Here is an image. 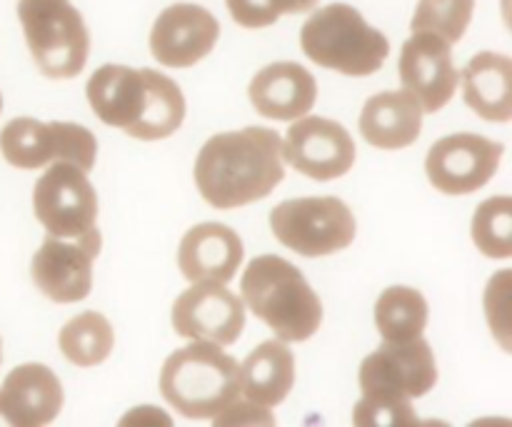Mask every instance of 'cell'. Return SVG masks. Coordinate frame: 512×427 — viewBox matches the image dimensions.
<instances>
[{"mask_svg":"<svg viewBox=\"0 0 512 427\" xmlns=\"http://www.w3.org/2000/svg\"><path fill=\"white\" fill-rule=\"evenodd\" d=\"M375 325L388 343H408L428 328V300L420 290L393 285L375 303Z\"/></svg>","mask_w":512,"mask_h":427,"instance_id":"603a6c76","label":"cell"},{"mask_svg":"<svg viewBox=\"0 0 512 427\" xmlns=\"http://www.w3.org/2000/svg\"><path fill=\"white\" fill-rule=\"evenodd\" d=\"M473 13L475 0H418L410 30L440 35L453 45L465 35Z\"/></svg>","mask_w":512,"mask_h":427,"instance_id":"484cf974","label":"cell"},{"mask_svg":"<svg viewBox=\"0 0 512 427\" xmlns=\"http://www.w3.org/2000/svg\"><path fill=\"white\" fill-rule=\"evenodd\" d=\"M358 380L363 400L353 410L355 425H415L418 415L410 400L428 395L438 383L433 348L423 335L408 343L383 340V345L363 360Z\"/></svg>","mask_w":512,"mask_h":427,"instance_id":"3957f363","label":"cell"},{"mask_svg":"<svg viewBox=\"0 0 512 427\" xmlns=\"http://www.w3.org/2000/svg\"><path fill=\"white\" fill-rule=\"evenodd\" d=\"M320 0H225L228 13L240 28H268L278 23L283 15L310 13L318 8Z\"/></svg>","mask_w":512,"mask_h":427,"instance_id":"4316f807","label":"cell"},{"mask_svg":"<svg viewBox=\"0 0 512 427\" xmlns=\"http://www.w3.org/2000/svg\"><path fill=\"white\" fill-rule=\"evenodd\" d=\"M18 18L40 73L55 80L83 73L90 33L70 0H18Z\"/></svg>","mask_w":512,"mask_h":427,"instance_id":"52a82bcc","label":"cell"},{"mask_svg":"<svg viewBox=\"0 0 512 427\" xmlns=\"http://www.w3.org/2000/svg\"><path fill=\"white\" fill-rule=\"evenodd\" d=\"M473 240L488 258L508 260L512 255V198L498 195L478 205L473 215Z\"/></svg>","mask_w":512,"mask_h":427,"instance_id":"d4e9b609","label":"cell"},{"mask_svg":"<svg viewBox=\"0 0 512 427\" xmlns=\"http://www.w3.org/2000/svg\"><path fill=\"white\" fill-rule=\"evenodd\" d=\"M220 23L195 3L168 5L150 28V53L165 68H193L213 53Z\"/></svg>","mask_w":512,"mask_h":427,"instance_id":"2e32d148","label":"cell"},{"mask_svg":"<svg viewBox=\"0 0 512 427\" xmlns=\"http://www.w3.org/2000/svg\"><path fill=\"white\" fill-rule=\"evenodd\" d=\"M468 108L490 123H508L512 118V60L503 53L485 50L460 73Z\"/></svg>","mask_w":512,"mask_h":427,"instance_id":"44dd1931","label":"cell"},{"mask_svg":"<svg viewBox=\"0 0 512 427\" xmlns=\"http://www.w3.org/2000/svg\"><path fill=\"white\" fill-rule=\"evenodd\" d=\"M293 383L295 358L283 340H265L240 365V395L263 408L283 403Z\"/></svg>","mask_w":512,"mask_h":427,"instance_id":"7402d4cb","label":"cell"},{"mask_svg":"<svg viewBox=\"0 0 512 427\" xmlns=\"http://www.w3.org/2000/svg\"><path fill=\"white\" fill-rule=\"evenodd\" d=\"M0 110H3V95H0Z\"/></svg>","mask_w":512,"mask_h":427,"instance_id":"f1b7e54d","label":"cell"},{"mask_svg":"<svg viewBox=\"0 0 512 427\" xmlns=\"http://www.w3.org/2000/svg\"><path fill=\"white\" fill-rule=\"evenodd\" d=\"M423 130V108L408 90H385L365 100L360 133L373 148L400 150L413 145Z\"/></svg>","mask_w":512,"mask_h":427,"instance_id":"ffe728a7","label":"cell"},{"mask_svg":"<svg viewBox=\"0 0 512 427\" xmlns=\"http://www.w3.org/2000/svg\"><path fill=\"white\" fill-rule=\"evenodd\" d=\"M250 103L263 118L298 120L308 115L318 100V83L300 63H273L250 80Z\"/></svg>","mask_w":512,"mask_h":427,"instance_id":"d6986e66","label":"cell"},{"mask_svg":"<svg viewBox=\"0 0 512 427\" xmlns=\"http://www.w3.org/2000/svg\"><path fill=\"white\" fill-rule=\"evenodd\" d=\"M400 83L420 103L423 113H438L453 100L460 73L453 45L433 33H413L400 50Z\"/></svg>","mask_w":512,"mask_h":427,"instance_id":"5bb4252c","label":"cell"},{"mask_svg":"<svg viewBox=\"0 0 512 427\" xmlns=\"http://www.w3.org/2000/svg\"><path fill=\"white\" fill-rule=\"evenodd\" d=\"M170 320L180 338L225 348L243 333L245 305L220 283H193L175 300Z\"/></svg>","mask_w":512,"mask_h":427,"instance_id":"4fadbf2b","label":"cell"},{"mask_svg":"<svg viewBox=\"0 0 512 427\" xmlns=\"http://www.w3.org/2000/svg\"><path fill=\"white\" fill-rule=\"evenodd\" d=\"M243 300L283 343H305L323 323V303L305 275L280 255L250 260L240 280Z\"/></svg>","mask_w":512,"mask_h":427,"instance_id":"277c9868","label":"cell"},{"mask_svg":"<svg viewBox=\"0 0 512 427\" xmlns=\"http://www.w3.org/2000/svg\"><path fill=\"white\" fill-rule=\"evenodd\" d=\"M160 393L183 418L213 420L240 400V365L218 345L193 340L163 363Z\"/></svg>","mask_w":512,"mask_h":427,"instance_id":"5b68a950","label":"cell"},{"mask_svg":"<svg viewBox=\"0 0 512 427\" xmlns=\"http://www.w3.org/2000/svg\"><path fill=\"white\" fill-rule=\"evenodd\" d=\"M213 425H275L273 413H268V408L255 403H240L235 400L230 408H225L223 413L215 415Z\"/></svg>","mask_w":512,"mask_h":427,"instance_id":"83f0119b","label":"cell"},{"mask_svg":"<svg viewBox=\"0 0 512 427\" xmlns=\"http://www.w3.org/2000/svg\"><path fill=\"white\" fill-rule=\"evenodd\" d=\"M33 210L53 238H83L98 223V195L85 170L50 163L33 188Z\"/></svg>","mask_w":512,"mask_h":427,"instance_id":"30bf717a","label":"cell"},{"mask_svg":"<svg viewBox=\"0 0 512 427\" xmlns=\"http://www.w3.org/2000/svg\"><path fill=\"white\" fill-rule=\"evenodd\" d=\"M93 113L138 140L170 138L185 120V95L168 75L150 68L100 65L85 85Z\"/></svg>","mask_w":512,"mask_h":427,"instance_id":"7a4b0ae2","label":"cell"},{"mask_svg":"<svg viewBox=\"0 0 512 427\" xmlns=\"http://www.w3.org/2000/svg\"><path fill=\"white\" fill-rule=\"evenodd\" d=\"M243 240L223 223H200L183 235L178 248L180 273L193 283H230L243 263Z\"/></svg>","mask_w":512,"mask_h":427,"instance_id":"ac0fdd59","label":"cell"},{"mask_svg":"<svg viewBox=\"0 0 512 427\" xmlns=\"http://www.w3.org/2000/svg\"><path fill=\"white\" fill-rule=\"evenodd\" d=\"M0 360H3V350H0Z\"/></svg>","mask_w":512,"mask_h":427,"instance_id":"f546056e","label":"cell"},{"mask_svg":"<svg viewBox=\"0 0 512 427\" xmlns=\"http://www.w3.org/2000/svg\"><path fill=\"white\" fill-rule=\"evenodd\" d=\"M63 408V385L58 375L40 363L18 365L0 388V425L43 427Z\"/></svg>","mask_w":512,"mask_h":427,"instance_id":"e0dca14e","label":"cell"},{"mask_svg":"<svg viewBox=\"0 0 512 427\" xmlns=\"http://www.w3.org/2000/svg\"><path fill=\"white\" fill-rule=\"evenodd\" d=\"M58 343L70 363L78 368H93V365L105 363L108 355L113 353V325L108 323L105 315L88 310L65 323Z\"/></svg>","mask_w":512,"mask_h":427,"instance_id":"cb8c5ba5","label":"cell"},{"mask_svg":"<svg viewBox=\"0 0 512 427\" xmlns=\"http://www.w3.org/2000/svg\"><path fill=\"white\" fill-rule=\"evenodd\" d=\"M270 230L293 253L323 258L353 243L355 218L340 198H295L270 210Z\"/></svg>","mask_w":512,"mask_h":427,"instance_id":"ba28073f","label":"cell"},{"mask_svg":"<svg viewBox=\"0 0 512 427\" xmlns=\"http://www.w3.org/2000/svg\"><path fill=\"white\" fill-rule=\"evenodd\" d=\"M503 153V143L483 138V135H445L428 150L425 173L440 193L468 195L493 180Z\"/></svg>","mask_w":512,"mask_h":427,"instance_id":"8fae6325","label":"cell"},{"mask_svg":"<svg viewBox=\"0 0 512 427\" xmlns=\"http://www.w3.org/2000/svg\"><path fill=\"white\" fill-rule=\"evenodd\" d=\"M0 153L18 170H38L50 163H70L93 170L98 140L78 123H40L35 118H15L0 130Z\"/></svg>","mask_w":512,"mask_h":427,"instance_id":"9c48e42d","label":"cell"},{"mask_svg":"<svg viewBox=\"0 0 512 427\" xmlns=\"http://www.w3.org/2000/svg\"><path fill=\"white\" fill-rule=\"evenodd\" d=\"M283 160L308 178H343L355 163V143L348 130L328 118H298L283 140Z\"/></svg>","mask_w":512,"mask_h":427,"instance_id":"9a60e30c","label":"cell"},{"mask_svg":"<svg viewBox=\"0 0 512 427\" xmlns=\"http://www.w3.org/2000/svg\"><path fill=\"white\" fill-rule=\"evenodd\" d=\"M98 228L83 238H48L35 253L30 275L45 298L53 303H80L93 288V260L100 253Z\"/></svg>","mask_w":512,"mask_h":427,"instance_id":"7c38bea8","label":"cell"},{"mask_svg":"<svg viewBox=\"0 0 512 427\" xmlns=\"http://www.w3.org/2000/svg\"><path fill=\"white\" fill-rule=\"evenodd\" d=\"M283 178V138L273 128L250 125L213 135L195 160V185L205 203L218 210L258 203Z\"/></svg>","mask_w":512,"mask_h":427,"instance_id":"6da1fadb","label":"cell"},{"mask_svg":"<svg viewBox=\"0 0 512 427\" xmlns=\"http://www.w3.org/2000/svg\"><path fill=\"white\" fill-rule=\"evenodd\" d=\"M300 48L320 68L353 78L378 73L390 55L388 38L348 3L313 10L300 28Z\"/></svg>","mask_w":512,"mask_h":427,"instance_id":"8992f818","label":"cell"}]
</instances>
